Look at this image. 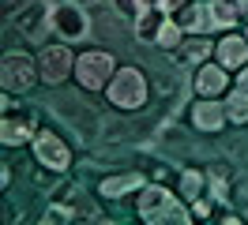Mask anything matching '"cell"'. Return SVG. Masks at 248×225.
<instances>
[{
  "instance_id": "cell-1",
  "label": "cell",
  "mask_w": 248,
  "mask_h": 225,
  "mask_svg": "<svg viewBox=\"0 0 248 225\" xmlns=\"http://www.w3.org/2000/svg\"><path fill=\"white\" fill-rule=\"evenodd\" d=\"M136 218H143L151 225H188L192 207L177 192H170L162 180H155V184H143L136 192Z\"/></svg>"
},
{
  "instance_id": "cell-2",
  "label": "cell",
  "mask_w": 248,
  "mask_h": 225,
  "mask_svg": "<svg viewBox=\"0 0 248 225\" xmlns=\"http://www.w3.org/2000/svg\"><path fill=\"white\" fill-rule=\"evenodd\" d=\"M106 102L117 109V113H140L151 102V83H147V72L140 64H121L113 79L106 87Z\"/></svg>"
},
{
  "instance_id": "cell-3",
  "label": "cell",
  "mask_w": 248,
  "mask_h": 225,
  "mask_svg": "<svg viewBox=\"0 0 248 225\" xmlns=\"http://www.w3.org/2000/svg\"><path fill=\"white\" fill-rule=\"evenodd\" d=\"M42 128V113L34 105H19L12 90H4L0 98V143L4 147H27Z\"/></svg>"
},
{
  "instance_id": "cell-4",
  "label": "cell",
  "mask_w": 248,
  "mask_h": 225,
  "mask_svg": "<svg viewBox=\"0 0 248 225\" xmlns=\"http://www.w3.org/2000/svg\"><path fill=\"white\" fill-rule=\"evenodd\" d=\"M117 68L121 64H117V57L109 49H87V53L76 57V83L87 94H106V87H109V79H113Z\"/></svg>"
},
{
  "instance_id": "cell-5",
  "label": "cell",
  "mask_w": 248,
  "mask_h": 225,
  "mask_svg": "<svg viewBox=\"0 0 248 225\" xmlns=\"http://www.w3.org/2000/svg\"><path fill=\"white\" fill-rule=\"evenodd\" d=\"M38 83H42L38 57H31V53H4V60H0V87L12 90V94H27Z\"/></svg>"
},
{
  "instance_id": "cell-6",
  "label": "cell",
  "mask_w": 248,
  "mask_h": 225,
  "mask_svg": "<svg viewBox=\"0 0 248 225\" xmlns=\"http://www.w3.org/2000/svg\"><path fill=\"white\" fill-rule=\"evenodd\" d=\"M38 68H42V83L46 87H64L72 75H76V53H72V45L61 42V45H42V53H38Z\"/></svg>"
},
{
  "instance_id": "cell-7",
  "label": "cell",
  "mask_w": 248,
  "mask_h": 225,
  "mask_svg": "<svg viewBox=\"0 0 248 225\" xmlns=\"http://www.w3.org/2000/svg\"><path fill=\"white\" fill-rule=\"evenodd\" d=\"M233 87V72L226 64H218L215 57L203 60L200 68L192 72V94L196 98H226Z\"/></svg>"
},
{
  "instance_id": "cell-8",
  "label": "cell",
  "mask_w": 248,
  "mask_h": 225,
  "mask_svg": "<svg viewBox=\"0 0 248 225\" xmlns=\"http://www.w3.org/2000/svg\"><path fill=\"white\" fill-rule=\"evenodd\" d=\"M31 150H34V162L38 165H49V169H57V173H68V169H72V147H68L57 132H49V128H38Z\"/></svg>"
},
{
  "instance_id": "cell-9",
  "label": "cell",
  "mask_w": 248,
  "mask_h": 225,
  "mask_svg": "<svg viewBox=\"0 0 248 225\" xmlns=\"http://www.w3.org/2000/svg\"><path fill=\"white\" fill-rule=\"evenodd\" d=\"M16 30L34 45H46L49 34H53V8L46 0H31L23 12L16 15Z\"/></svg>"
},
{
  "instance_id": "cell-10",
  "label": "cell",
  "mask_w": 248,
  "mask_h": 225,
  "mask_svg": "<svg viewBox=\"0 0 248 225\" xmlns=\"http://www.w3.org/2000/svg\"><path fill=\"white\" fill-rule=\"evenodd\" d=\"M53 34L61 38V42H83L87 34H91V15L87 8H79L76 0H68V4H57L53 8Z\"/></svg>"
},
{
  "instance_id": "cell-11",
  "label": "cell",
  "mask_w": 248,
  "mask_h": 225,
  "mask_svg": "<svg viewBox=\"0 0 248 225\" xmlns=\"http://www.w3.org/2000/svg\"><path fill=\"white\" fill-rule=\"evenodd\" d=\"M188 120H192V128L203 135H218L230 117H226V102L222 98H196V102L188 105Z\"/></svg>"
},
{
  "instance_id": "cell-12",
  "label": "cell",
  "mask_w": 248,
  "mask_h": 225,
  "mask_svg": "<svg viewBox=\"0 0 248 225\" xmlns=\"http://www.w3.org/2000/svg\"><path fill=\"white\" fill-rule=\"evenodd\" d=\"M215 60L218 64H226L230 72H241L248 64V38L245 30L237 34V30H222V38L215 42Z\"/></svg>"
},
{
  "instance_id": "cell-13",
  "label": "cell",
  "mask_w": 248,
  "mask_h": 225,
  "mask_svg": "<svg viewBox=\"0 0 248 225\" xmlns=\"http://www.w3.org/2000/svg\"><path fill=\"white\" fill-rule=\"evenodd\" d=\"M147 184L140 169H124V173H109V177L98 180V195L102 199H128V195H136Z\"/></svg>"
},
{
  "instance_id": "cell-14",
  "label": "cell",
  "mask_w": 248,
  "mask_h": 225,
  "mask_svg": "<svg viewBox=\"0 0 248 225\" xmlns=\"http://www.w3.org/2000/svg\"><path fill=\"white\" fill-rule=\"evenodd\" d=\"M173 23L185 30V34H207V30H215L207 0H188L185 8H177V12H173Z\"/></svg>"
},
{
  "instance_id": "cell-15",
  "label": "cell",
  "mask_w": 248,
  "mask_h": 225,
  "mask_svg": "<svg viewBox=\"0 0 248 225\" xmlns=\"http://www.w3.org/2000/svg\"><path fill=\"white\" fill-rule=\"evenodd\" d=\"M173 57L181 60V64H188V68H200L203 60L215 57V42L207 34H185V42H181V49Z\"/></svg>"
},
{
  "instance_id": "cell-16",
  "label": "cell",
  "mask_w": 248,
  "mask_h": 225,
  "mask_svg": "<svg viewBox=\"0 0 248 225\" xmlns=\"http://www.w3.org/2000/svg\"><path fill=\"white\" fill-rule=\"evenodd\" d=\"M207 8H211V23L215 30H237V23H245V15H241V0H207Z\"/></svg>"
},
{
  "instance_id": "cell-17",
  "label": "cell",
  "mask_w": 248,
  "mask_h": 225,
  "mask_svg": "<svg viewBox=\"0 0 248 225\" xmlns=\"http://www.w3.org/2000/svg\"><path fill=\"white\" fill-rule=\"evenodd\" d=\"M166 19H170V12H166V8H147V12L132 23V27H136V38H140L143 45H155L158 30L166 27Z\"/></svg>"
},
{
  "instance_id": "cell-18",
  "label": "cell",
  "mask_w": 248,
  "mask_h": 225,
  "mask_svg": "<svg viewBox=\"0 0 248 225\" xmlns=\"http://www.w3.org/2000/svg\"><path fill=\"white\" fill-rule=\"evenodd\" d=\"M177 195L192 203V199H200V195H211V180L203 177L200 169H181V177H177Z\"/></svg>"
},
{
  "instance_id": "cell-19",
  "label": "cell",
  "mask_w": 248,
  "mask_h": 225,
  "mask_svg": "<svg viewBox=\"0 0 248 225\" xmlns=\"http://www.w3.org/2000/svg\"><path fill=\"white\" fill-rule=\"evenodd\" d=\"M222 102H226V117H230V124H248V90L230 87V94H226Z\"/></svg>"
},
{
  "instance_id": "cell-20",
  "label": "cell",
  "mask_w": 248,
  "mask_h": 225,
  "mask_svg": "<svg viewBox=\"0 0 248 225\" xmlns=\"http://www.w3.org/2000/svg\"><path fill=\"white\" fill-rule=\"evenodd\" d=\"M181 42H185V30L173 23V15L166 19V27L158 30V38H155V49H166V53H177L181 49Z\"/></svg>"
},
{
  "instance_id": "cell-21",
  "label": "cell",
  "mask_w": 248,
  "mask_h": 225,
  "mask_svg": "<svg viewBox=\"0 0 248 225\" xmlns=\"http://www.w3.org/2000/svg\"><path fill=\"white\" fill-rule=\"evenodd\" d=\"M113 4H117V12H121L124 19H132V23H136V19H140V15L147 12V8H143L140 0H113Z\"/></svg>"
},
{
  "instance_id": "cell-22",
  "label": "cell",
  "mask_w": 248,
  "mask_h": 225,
  "mask_svg": "<svg viewBox=\"0 0 248 225\" xmlns=\"http://www.w3.org/2000/svg\"><path fill=\"white\" fill-rule=\"evenodd\" d=\"M211 199H215V195H200V199H192V203H188V207H192V218H211V214H215Z\"/></svg>"
},
{
  "instance_id": "cell-23",
  "label": "cell",
  "mask_w": 248,
  "mask_h": 225,
  "mask_svg": "<svg viewBox=\"0 0 248 225\" xmlns=\"http://www.w3.org/2000/svg\"><path fill=\"white\" fill-rule=\"evenodd\" d=\"M27 4H31V0H4V12H8V15H12V19H16V15L23 12Z\"/></svg>"
},
{
  "instance_id": "cell-24",
  "label": "cell",
  "mask_w": 248,
  "mask_h": 225,
  "mask_svg": "<svg viewBox=\"0 0 248 225\" xmlns=\"http://www.w3.org/2000/svg\"><path fill=\"white\" fill-rule=\"evenodd\" d=\"M233 87H237V90H248V64L241 68V72H233Z\"/></svg>"
},
{
  "instance_id": "cell-25",
  "label": "cell",
  "mask_w": 248,
  "mask_h": 225,
  "mask_svg": "<svg viewBox=\"0 0 248 225\" xmlns=\"http://www.w3.org/2000/svg\"><path fill=\"white\" fill-rule=\"evenodd\" d=\"M222 222H226V225H241L245 218H241V214H233V210H222Z\"/></svg>"
},
{
  "instance_id": "cell-26",
  "label": "cell",
  "mask_w": 248,
  "mask_h": 225,
  "mask_svg": "<svg viewBox=\"0 0 248 225\" xmlns=\"http://www.w3.org/2000/svg\"><path fill=\"white\" fill-rule=\"evenodd\" d=\"M0 184L12 188V165H0Z\"/></svg>"
},
{
  "instance_id": "cell-27",
  "label": "cell",
  "mask_w": 248,
  "mask_h": 225,
  "mask_svg": "<svg viewBox=\"0 0 248 225\" xmlns=\"http://www.w3.org/2000/svg\"><path fill=\"white\" fill-rule=\"evenodd\" d=\"M185 4H188V0H162V8H166V12H177V8H185Z\"/></svg>"
},
{
  "instance_id": "cell-28",
  "label": "cell",
  "mask_w": 248,
  "mask_h": 225,
  "mask_svg": "<svg viewBox=\"0 0 248 225\" xmlns=\"http://www.w3.org/2000/svg\"><path fill=\"white\" fill-rule=\"evenodd\" d=\"M143 8H162V0H140Z\"/></svg>"
},
{
  "instance_id": "cell-29",
  "label": "cell",
  "mask_w": 248,
  "mask_h": 225,
  "mask_svg": "<svg viewBox=\"0 0 248 225\" xmlns=\"http://www.w3.org/2000/svg\"><path fill=\"white\" fill-rule=\"evenodd\" d=\"M46 4H49V8H57V4H68V0H46Z\"/></svg>"
},
{
  "instance_id": "cell-30",
  "label": "cell",
  "mask_w": 248,
  "mask_h": 225,
  "mask_svg": "<svg viewBox=\"0 0 248 225\" xmlns=\"http://www.w3.org/2000/svg\"><path fill=\"white\" fill-rule=\"evenodd\" d=\"M245 38H248V23H245Z\"/></svg>"
}]
</instances>
